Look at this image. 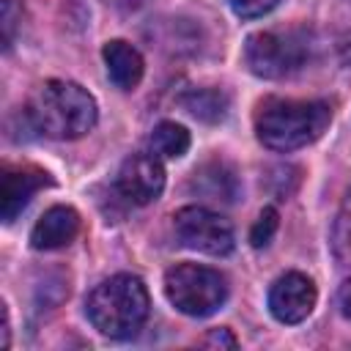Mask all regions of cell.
Listing matches in <instances>:
<instances>
[{
  "instance_id": "1",
  "label": "cell",
  "mask_w": 351,
  "mask_h": 351,
  "mask_svg": "<svg viewBox=\"0 0 351 351\" xmlns=\"http://www.w3.org/2000/svg\"><path fill=\"white\" fill-rule=\"evenodd\" d=\"M30 123L52 140H80L96 126L93 96L69 80H47L27 99Z\"/></svg>"
},
{
  "instance_id": "2",
  "label": "cell",
  "mask_w": 351,
  "mask_h": 351,
  "mask_svg": "<svg viewBox=\"0 0 351 351\" xmlns=\"http://www.w3.org/2000/svg\"><path fill=\"white\" fill-rule=\"evenodd\" d=\"M332 121L326 101L269 96L255 110V134L271 151H296L315 143Z\"/></svg>"
},
{
  "instance_id": "3",
  "label": "cell",
  "mask_w": 351,
  "mask_h": 351,
  "mask_svg": "<svg viewBox=\"0 0 351 351\" xmlns=\"http://www.w3.org/2000/svg\"><path fill=\"white\" fill-rule=\"evenodd\" d=\"M148 307H151L148 291L143 280L134 274H115L99 282L85 299L88 321L104 337L112 340L137 335L148 318Z\"/></svg>"
},
{
  "instance_id": "4",
  "label": "cell",
  "mask_w": 351,
  "mask_h": 351,
  "mask_svg": "<svg viewBox=\"0 0 351 351\" xmlns=\"http://www.w3.org/2000/svg\"><path fill=\"white\" fill-rule=\"evenodd\" d=\"M165 296L170 304L192 318H206L228 299V280L217 269L197 263H176L165 271Z\"/></svg>"
},
{
  "instance_id": "5",
  "label": "cell",
  "mask_w": 351,
  "mask_h": 351,
  "mask_svg": "<svg viewBox=\"0 0 351 351\" xmlns=\"http://www.w3.org/2000/svg\"><path fill=\"white\" fill-rule=\"evenodd\" d=\"M244 60L255 77L277 80L299 69V63L304 60V44L291 33L261 30L247 38Z\"/></svg>"
},
{
  "instance_id": "6",
  "label": "cell",
  "mask_w": 351,
  "mask_h": 351,
  "mask_svg": "<svg viewBox=\"0 0 351 351\" xmlns=\"http://www.w3.org/2000/svg\"><path fill=\"white\" fill-rule=\"evenodd\" d=\"M176 236L184 247L203 252V255H228L233 250V228L225 217L203 208V206H184L173 217Z\"/></svg>"
},
{
  "instance_id": "7",
  "label": "cell",
  "mask_w": 351,
  "mask_h": 351,
  "mask_svg": "<svg viewBox=\"0 0 351 351\" xmlns=\"http://www.w3.org/2000/svg\"><path fill=\"white\" fill-rule=\"evenodd\" d=\"M115 189L123 200H129L134 206L154 203L165 189V167H162L159 156L156 154L126 156L115 176Z\"/></svg>"
},
{
  "instance_id": "8",
  "label": "cell",
  "mask_w": 351,
  "mask_h": 351,
  "mask_svg": "<svg viewBox=\"0 0 351 351\" xmlns=\"http://www.w3.org/2000/svg\"><path fill=\"white\" fill-rule=\"evenodd\" d=\"M315 285L310 277L299 271H288L274 280L269 288V310L280 324H299L304 321L315 307Z\"/></svg>"
},
{
  "instance_id": "9",
  "label": "cell",
  "mask_w": 351,
  "mask_h": 351,
  "mask_svg": "<svg viewBox=\"0 0 351 351\" xmlns=\"http://www.w3.org/2000/svg\"><path fill=\"white\" fill-rule=\"evenodd\" d=\"M49 184V176L33 165H3V184H0V214L3 222H14L30 197Z\"/></svg>"
},
{
  "instance_id": "10",
  "label": "cell",
  "mask_w": 351,
  "mask_h": 351,
  "mask_svg": "<svg viewBox=\"0 0 351 351\" xmlns=\"http://www.w3.org/2000/svg\"><path fill=\"white\" fill-rule=\"evenodd\" d=\"M80 233V214L71 206L47 208L30 230L33 250H60L69 247Z\"/></svg>"
},
{
  "instance_id": "11",
  "label": "cell",
  "mask_w": 351,
  "mask_h": 351,
  "mask_svg": "<svg viewBox=\"0 0 351 351\" xmlns=\"http://www.w3.org/2000/svg\"><path fill=\"white\" fill-rule=\"evenodd\" d=\"M101 55H104L107 77L112 80L115 88H121V90H134V88L140 85L143 71H145V63H143V55H140L132 44H126V41H121V38H112V41L104 44Z\"/></svg>"
},
{
  "instance_id": "12",
  "label": "cell",
  "mask_w": 351,
  "mask_h": 351,
  "mask_svg": "<svg viewBox=\"0 0 351 351\" xmlns=\"http://www.w3.org/2000/svg\"><path fill=\"white\" fill-rule=\"evenodd\" d=\"M192 186L200 189L206 197L225 200V203H233L236 195H239V181H236L233 170L228 165H222V162H211V165L195 170Z\"/></svg>"
},
{
  "instance_id": "13",
  "label": "cell",
  "mask_w": 351,
  "mask_h": 351,
  "mask_svg": "<svg viewBox=\"0 0 351 351\" xmlns=\"http://www.w3.org/2000/svg\"><path fill=\"white\" fill-rule=\"evenodd\" d=\"M181 104L186 112H192L195 118L200 121H208V123H217L225 118L228 112V96L222 90H214V88H203V90H189L181 96Z\"/></svg>"
},
{
  "instance_id": "14",
  "label": "cell",
  "mask_w": 351,
  "mask_h": 351,
  "mask_svg": "<svg viewBox=\"0 0 351 351\" xmlns=\"http://www.w3.org/2000/svg\"><path fill=\"white\" fill-rule=\"evenodd\" d=\"M189 148V132L176 121H162L151 132V151L162 159H178Z\"/></svg>"
},
{
  "instance_id": "15",
  "label": "cell",
  "mask_w": 351,
  "mask_h": 351,
  "mask_svg": "<svg viewBox=\"0 0 351 351\" xmlns=\"http://www.w3.org/2000/svg\"><path fill=\"white\" fill-rule=\"evenodd\" d=\"M332 250L343 266H351V192L346 195V200L337 211L335 230H332Z\"/></svg>"
},
{
  "instance_id": "16",
  "label": "cell",
  "mask_w": 351,
  "mask_h": 351,
  "mask_svg": "<svg viewBox=\"0 0 351 351\" xmlns=\"http://www.w3.org/2000/svg\"><path fill=\"white\" fill-rule=\"evenodd\" d=\"M277 225H280L277 208L266 206V208L258 214V219H255V225H252V230H250V244H252L255 250L266 247V244L274 239V233H277Z\"/></svg>"
},
{
  "instance_id": "17",
  "label": "cell",
  "mask_w": 351,
  "mask_h": 351,
  "mask_svg": "<svg viewBox=\"0 0 351 351\" xmlns=\"http://www.w3.org/2000/svg\"><path fill=\"white\" fill-rule=\"evenodd\" d=\"M274 5H277V0H230L233 14H236V16H241V19L263 16V14H269Z\"/></svg>"
},
{
  "instance_id": "18",
  "label": "cell",
  "mask_w": 351,
  "mask_h": 351,
  "mask_svg": "<svg viewBox=\"0 0 351 351\" xmlns=\"http://www.w3.org/2000/svg\"><path fill=\"white\" fill-rule=\"evenodd\" d=\"M200 346H206V348H236V346H239V340L233 337V332H230V329L219 326V329H211V332L200 340Z\"/></svg>"
},
{
  "instance_id": "19",
  "label": "cell",
  "mask_w": 351,
  "mask_h": 351,
  "mask_svg": "<svg viewBox=\"0 0 351 351\" xmlns=\"http://www.w3.org/2000/svg\"><path fill=\"white\" fill-rule=\"evenodd\" d=\"M337 304H340L343 315L351 318V280H346V282L340 285V291H337Z\"/></svg>"
},
{
  "instance_id": "20",
  "label": "cell",
  "mask_w": 351,
  "mask_h": 351,
  "mask_svg": "<svg viewBox=\"0 0 351 351\" xmlns=\"http://www.w3.org/2000/svg\"><path fill=\"white\" fill-rule=\"evenodd\" d=\"M3 310V329H0V348H8L11 346V324H8V307L0 304Z\"/></svg>"
}]
</instances>
